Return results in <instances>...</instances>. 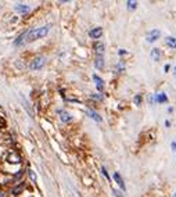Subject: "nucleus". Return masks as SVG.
<instances>
[{"mask_svg": "<svg viewBox=\"0 0 176 197\" xmlns=\"http://www.w3.org/2000/svg\"><path fill=\"white\" fill-rule=\"evenodd\" d=\"M50 31V25L42 26V28H35V29L28 31V35H26V42H33L36 39H40V38L46 36Z\"/></svg>", "mask_w": 176, "mask_h": 197, "instance_id": "nucleus-1", "label": "nucleus"}, {"mask_svg": "<svg viewBox=\"0 0 176 197\" xmlns=\"http://www.w3.org/2000/svg\"><path fill=\"white\" fill-rule=\"evenodd\" d=\"M45 62H46L45 57H43V56H38V57H35V58L31 61L29 68L31 69H40L43 65H45Z\"/></svg>", "mask_w": 176, "mask_h": 197, "instance_id": "nucleus-2", "label": "nucleus"}, {"mask_svg": "<svg viewBox=\"0 0 176 197\" xmlns=\"http://www.w3.org/2000/svg\"><path fill=\"white\" fill-rule=\"evenodd\" d=\"M160 36H161L160 31H158V29H153L151 32L147 33L146 39H147V42H148V43H153V42H155L157 39H160Z\"/></svg>", "mask_w": 176, "mask_h": 197, "instance_id": "nucleus-3", "label": "nucleus"}, {"mask_svg": "<svg viewBox=\"0 0 176 197\" xmlns=\"http://www.w3.org/2000/svg\"><path fill=\"white\" fill-rule=\"evenodd\" d=\"M101 35H103V28H100V26H97V28H93V29L89 32V36H90L91 39H98Z\"/></svg>", "mask_w": 176, "mask_h": 197, "instance_id": "nucleus-4", "label": "nucleus"}, {"mask_svg": "<svg viewBox=\"0 0 176 197\" xmlns=\"http://www.w3.org/2000/svg\"><path fill=\"white\" fill-rule=\"evenodd\" d=\"M114 181L118 183V186L121 187L122 190H126V186H125V182H124V179H122V176H121V174L119 172H114Z\"/></svg>", "mask_w": 176, "mask_h": 197, "instance_id": "nucleus-5", "label": "nucleus"}, {"mask_svg": "<svg viewBox=\"0 0 176 197\" xmlns=\"http://www.w3.org/2000/svg\"><path fill=\"white\" fill-rule=\"evenodd\" d=\"M104 43H101V42H96L95 43V52H96V56H103L104 54Z\"/></svg>", "mask_w": 176, "mask_h": 197, "instance_id": "nucleus-6", "label": "nucleus"}, {"mask_svg": "<svg viewBox=\"0 0 176 197\" xmlns=\"http://www.w3.org/2000/svg\"><path fill=\"white\" fill-rule=\"evenodd\" d=\"M93 79H95V82H96V86H97V90H103V89H104V81H103V79L100 78V76L98 75H93Z\"/></svg>", "mask_w": 176, "mask_h": 197, "instance_id": "nucleus-7", "label": "nucleus"}, {"mask_svg": "<svg viewBox=\"0 0 176 197\" xmlns=\"http://www.w3.org/2000/svg\"><path fill=\"white\" fill-rule=\"evenodd\" d=\"M95 67L97 69H103V67H104V57H103V56H96Z\"/></svg>", "mask_w": 176, "mask_h": 197, "instance_id": "nucleus-8", "label": "nucleus"}, {"mask_svg": "<svg viewBox=\"0 0 176 197\" xmlns=\"http://www.w3.org/2000/svg\"><path fill=\"white\" fill-rule=\"evenodd\" d=\"M14 8H15L17 13H21V14H25V13H28V11L31 10L29 6H26V4H17Z\"/></svg>", "mask_w": 176, "mask_h": 197, "instance_id": "nucleus-9", "label": "nucleus"}, {"mask_svg": "<svg viewBox=\"0 0 176 197\" xmlns=\"http://www.w3.org/2000/svg\"><path fill=\"white\" fill-rule=\"evenodd\" d=\"M151 60L155 62H158L161 60V52L160 49H153L151 50Z\"/></svg>", "mask_w": 176, "mask_h": 197, "instance_id": "nucleus-10", "label": "nucleus"}, {"mask_svg": "<svg viewBox=\"0 0 176 197\" xmlns=\"http://www.w3.org/2000/svg\"><path fill=\"white\" fill-rule=\"evenodd\" d=\"M58 114H60V118H61V121L62 122H69L72 119V117H71V114L69 112H67V111H58Z\"/></svg>", "mask_w": 176, "mask_h": 197, "instance_id": "nucleus-11", "label": "nucleus"}, {"mask_svg": "<svg viewBox=\"0 0 176 197\" xmlns=\"http://www.w3.org/2000/svg\"><path fill=\"white\" fill-rule=\"evenodd\" d=\"M26 35H28V31H25L24 33H21L20 36L17 38L15 42H14V45H15V46H21V45L24 43V40H26Z\"/></svg>", "mask_w": 176, "mask_h": 197, "instance_id": "nucleus-12", "label": "nucleus"}, {"mask_svg": "<svg viewBox=\"0 0 176 197\" xmlns=\"http://www.w3.org/2000/svg\"><path fill=\"white\" fill-rule=\"evenodd\" d=\"M165 43H166V46L171 47V49H176V38L168 36V38L165 39Z\"/></svg>", "mask_w": 176, "mask_h": 197, "instance_id": "nucleus-13", "label": "nucleus"}, {"mask_svg": "<svg viewBox=\"0 0 176 197\" xmlns=\"http://www.w3.org/2000/svg\"><path fill=\"white\" fill-rule=\"evenodd\" d=\"M88 115H90V118L95 119L96 122H101V117L97 114V112H95V111H91L90 110V111H88Z\"/></svg>", "mask_w": 176, "mask_h": 197, "instance_id": "nucleus-14", "label": "nucleus"}, {"mask_svg": "<svg viewBox=\"0 0 176 197\" xmlns=\"http://www.w3.org/2000/svg\"><path fill=\"white\" fill-rule=\"evenodd\" d=\"M168 102V97H166L165 93H158L157 95V103H166Z\"/></svg>", "mask_w": 176, "mask_h": 197, "instance_id": "nucleus-15", "label": "nucleus"}, {"mask_svg": "<svg viewBox=\"0 0 176 197\" xmlns=\"http://www.w3.org/2000/svg\"><path fill=\"white\" fill-rule=\"evenodd\" d=\"M20 155L18 154H11L10 157H8V161H10V162H20Z\"/></svg>", "mask_w": 176, "mask_h": 197, "instance_id": "nucleus-16", "label": "nucleus"}, {"mask_svg": "<svg viewBox=\"0 0 176 197\" xmlns=\"http://www.w3.org/2000/svg\"><path fill=\"white\" fill-rule=\"evenodd\" d=\"M126 4H128V8H129V10H134V8L137 7V2H133V0L128 2Z\"/></svg>", "mask_w": 176, "mask_h": 197, "instance_id": "nucleus-17", "label": "nucleus"}, {"mask_svg": "<svg viewBox=\"0 0 176 197\" xmlns=\"http://www.w3.org/2000/svg\"><path fill=\"white\" fill-rule=\"evenodd\" d=\"M22 189H24V185L21 183L20 186H17V187H14V189H13V194H18V193H21V192H22Z\"/></svg>", "mask_w": 176, "mask_h": 197, "instance_id": "nucleus-18", "label": "nucleus"}, {"mask_svg": "<svg viewBox=\"0 0 176 197\" xmlns=\"http://www.w3.org/2000/svg\"><path fill=\"white\" fill-rule=\"evenodd\" d=\"M133 103H134L136 105H140V104H141V95H136V96H134Z\"/></svg>", "mask_w": 176, "mask_h": 197, "instance_id": "nucleus-19", "label": "nucleus"}, {"mask_svg": "<svg viewBox=\"0 0 176 197\" xmlns=\"http://www.w3.org/2000/svg\"><path fill=\"white\" fill-rule=\"evenodd\" d=\"M101 172H103V175H104V176L107 178L108 181H110L111 178H110V175H108V172H107V169H105V167H101Z\"/></svg>", "mask_w": 176, "mask_h": 197, "instance_id": "nucleus-20", "label": "nucleus"}, {"mask_svg": "<svg viewBox=\"0 0 176 197\" xmlns=\"http://www.w3.org/2000/svg\"><path fill=\"white\" fill-rule=\"evenodd\" d=\"M6 128V119L3 118V117H0V129Z\"/></svg>", "mask_w": 176, "mask_h": 197, "instance_id": "nucleus-21", "label": "nucleus"}, {"mask_svg": "<svg viewBox=\"0 0 176 197\" xmlns=\"http://www.w3.org/2000/svg\"><path fill=\"white\" fill-rule=\"evenodd\" d=\"M29 176L31 179H32V182H36V174L33 171H29Z\"/></svg>", "mask_w": 176, "mask_h": 197, "instance_id": "nucleus-22", "label": "nucleus"}, {"mask_svg": "<svg viewBox=\"0 0 176 197\" xmlns=\"http://www.w3.org/2000/svg\"><path fill=\"white\" fill-rule=\"evenodd\" d=\"M91 98H96V100H101L103 97H101V96H95V95H93V96H91Z\"/></svg>", "mask_w": 176, "mask_h": 197, "instance_id": "nucleus-23", "label": "nucleus"}, {"mask_svg": "<svg viewBox=\"0 0 176 197\" xmlns=\"http://www.w3.org/2000/svg\"><path fill=\"white\" fill-rule=\"evenodd\" d=\"M119 54H121V56H124V54H126V52L122 49V50H119Z\"/></svg>", "mask_w": 176, "mask_h": 197, "instance_id": "nucleus-24", "label": "nucleus"}, {"mask_svg": "<svg viewBox=\"0 0 176 197\" xmlns=\"http://www.w3.org/2000/svg\"><path fill=\"white\" fill-rule=\"evenodd\" d=\"M172 150L176 151V142H173V143H172Z\"/></svg>", "mask_w": 176, "mask_h": 197, "instance_id": "nucleus-25", "label": "nucleus"}, {"mask_svg": "<svg viewBox=\"0 0 176 197\" xmlns=\"http://www.w3.org/2000/svg\"><path fill=\"white\" fill-rule=\"evenodd\" d=\"M168 71H169V64H166L165 65V72H168Z\"/></svg>", "mask_w": 176, "mask_h": 197, "instance_id": "nucleus-26", "label": "nucleus"}, {"mask_svg": "<svg viewBox=\"0 0 176 197\" xmlns=\"http://www.w3.org/2000/svg\"><path fill=\"white\" fill-rule=\"evenodd\" d=\"M173 75L176 76V67H175V69H173Z\"/></svg>", "mask_w": 176, "mask_h": 197, "instance_id": "nucleus-27", "label": "nucleus"}, {"mask_svg": "<svg viewBox=\"0 0 176 197\" xmlns=\"http://www.w3.org/2000/svg\"><path fill=\"white\" fill-rule=\"evenodd\" d=\"M0 197H4V193H0Z\"/></svg>", "mask_w": 176, "mask_h": 197, "instance_id": "nucleus-28", "label": "nucleus"}, {"mask_svg": "<svg viewBox=\"0 0 176 197\" xmlns=\"http://www.w3.org/2000/svg\"><path fill=\"white\" fill-rule=\"evenodd\" d=\"M173 197H176V193H175V196H173Z\"/></svg>", "mask_w": 176, "mask_h": 197, "instance_id": "nucleus-29", "label": "nucleus"}]
</instances>
